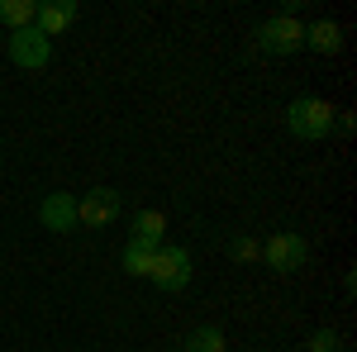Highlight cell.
Wrapping results in <instances>:
<instances>
[{"instance_id": "obj_11", "label": "cell", "mask_w": 357, "mask_h": 352, "mask_svg": "<svg viewBox=\"0 0 357 352\" xmlns=\"http://www.w3.org/2000/svg\"><path fill=\"white\" fill-rule=\"evenodd\" d=\"M33 15H38V0H0V20L10 24V33L15 29H29Z\"/></svg>"}, {"instance_id": "obj_1", "label": "cell", "mask_w": 357, "mask_h": 352, "mask_svg": "<svg viewBox=\"0 0 357 352\" xmlns=\"http://www.w3.org/2000/svg\"><path fill=\"white\" fill-rule=\"evenodd\" d=\"M333 114H338V109H333L329 100L301 95V100H291V109H286V124H291L296 138H324L333 129Z\"/></svg>"}, {"instance_id": "obj_8", "label": "cell", "mask_w": 357, "mask_h": 352, "mask_svg": "<svg viewBox=\"0 0 357 352\" xmlns=\"http://www.w3.org/2000/svg\"><path fill=\"white\" fill-rule=\"evenodd\" d=\"M38 219H43V229L67 234V229H77V200H72L67 190H53V195L38 205Z\"/></svg>"}, {"instance_id": "obj_13", "label": "cell", "mask_w": 357, "mask_h": 352, "mask_svg": "<svg viewBox=\"0 0 357 352\" xmlns=\"http://www.w3.org/2000/svg\"><path fill=\"white\" fill-rule=\"evenodd\" d=\"M186 352H224V333L220 328H195L186 338Z\"/></svg>"}, {"instance_id": "obj_12", "label": "cell", "mask_w": 357, "mask_h": 352, "mask_svg": "<svg viewBox=\"0 0 357 352\" xmlns=\"http://www.w3.org/2000/svg\"><path fill=\"white\" fill-rule=\"evenodd\" d=\"M153 252H158V247L129 243V247H124V271H129V276H148V271H153Z\"/></svg>"}, {"instance_id": "obj_14", "label": "cell", "mask_w": 357, "mask_h": 352, "mask_svg": "<svg viewBox=\"0 0 357 352\" xmlns=\"http://www.w3.org/2000/svg\"><path fill=\"white\" fill-rule=\"evenodd\" d=\"M310 352H343V343L333 328H319V333H310Z\"/></svg>"}, {"instance_id": "obj_9", "label": "cell", "mask_w": 357, "mask_h": 352, "mask_svg": "<svg viewBox=\"0 0 357 352\" xmlns=\"http://www.w3.org/2000/svg\"><path fill=\"white\" fill-rule=\"evenodd\" d=\"M162 229H167L162 210H143V215L134 219V234H129V243H138V247H162Z\"/></svg>"}, {"instance_id": "obj_3", "label": "cell", "mask_w": 357, "mask_h": 352, "mask_svg": "<svg viewBox=\"0 0 357 352\" xmlns=\"http://www.w3.org/2000/svg\"><path fill=\"white\" fill-rule=\"evenodd\" d=\"M257 48H262V53H276V57L301 53L305 48V29L296 24V15H276V20H267V24L257 29Z\"/></svg>"}, {"instance_id": "obj_15", "label": "cell", "mask_w": 357, "mask_h": 352, "mask_svg": "<svg viewBox=\"0 0 357 352\" xmlns=\"http://www.w3.org/2000/svg\"><path fill=\"white\" fill-rule=\"evenodd\" d=\"M229 257H238V262H252V257H262V247L252 243V238H234V243H229Z\"/></svg>"}, {"instance_id": "obj_4", "label": "cell", "mask_w": 357, "mask_h": 352, "mask_svg": "<svg viewBox=\"0 0 357 352\" xmlns=\"http://www.w3.org/2000/svg\"><path fill=\"white\" fill-rule=\"evenodd\" d=\"M48 57H53V38H43L33 24L10 33V62H15V67L38 72V67H48Z\"/></svg>"}, {"instance_id": "obj_10", "label": "cell", "mask_w": 357, "mask_h": 352, "mask_svg": "<svg viewBox=\"0 0 357 352\" xmlns=\"http://www.w3.org/2000/svg\"><path fill=\"white\" fill-rule=\"evenodd\" d=\"M305 48H314V53H338V48H343V29L333 24V20L310 24L305 29Z\"/></svg>"}, {"instance_id": "obj_7", "label": "cell", "mask_w": 357, "mask_h": 352, "mask_svg": "<svg viewBox=\"0 0 357 352\" xmlns=\"http://www.w3.org/2000/svg\"><path fill=\"white\" fill-rule=\"evenodd\" d=\"M77 20V0H38V15H33V29L43 38H57L62 29H72Z\"/></svg>"}, {"instance_id": "obj_5", "label": "cell", "mask_w": 357, "mask_h": 352, "mask_svg": "<svg viewBox=\"0 0 357 352\" xmlns=\"http://www.w3.org/2000/svg\"><path fill=\"white\" fill-rule=\"evenodd\" d=\"M262 257H267V267L281 271V276H291V271L305 267V257H310V247H305L301 234H272L267 247H262Z\"/></svg>"}, {"instance_id": "obj_2", "label": "cell", "mask_w": 357, "mask_h": 352, "mask_svg": "<svg viewBox=\"0 0 357 352\" xmlns=\"http://www.w3.org/2000/svg\"><path fill=\"white\" fill-rule=\"evenodd\" d=\"M148 281H153L158 291H186V286H191V252H186V247H158Z\"/></svg>"}, {"instance_id": "obj_6", "label": "cell", "mask_w": 357, "mask_h": 352, "mask_svg": "<svg viewBox=\"0 0 357 352\" xmlns=\"http://www.w3.org/2000/svg\"><path fill=\"white\" fill-rule=\"evenodd\" d=\"M114 215H119V190L110 186H96L86 190V200H77V224H86V229H105V224H114Z\"/></svg>"}]
</instances>
